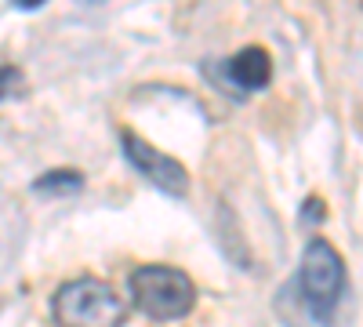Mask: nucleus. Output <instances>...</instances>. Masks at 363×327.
I'll use <instances>...</instances> for the list:
<instances>
[{"mask_svg": "<svg viewBox=\"0 0 363 327\" xmlns=\"http://www.w3.org/2000/svg\"><path fill=\"white\" fill-rule=\"evenodd\" d=\"M55 320L62 327H120L128 316L124 299L99 277H73L55 291Z\"/></svg>", "mask_w": 363, "mask_h": 327, "instance_id": "nucleus-3", "label": "nucleus"}, {"mask_svg": "<svg viewBox=\"0 0 363 327\" xmlns=\"http://www.w3.org/2000/svg\"><path fill=\"white\" fill-rule=\"evenodd\" d=\"M294 284H298V299L309 309V316L320 327H330V320H335V313L345 299V287H349L345 262H342L338 248L323 240V236H313L306 251H301Z\"/></svg>", "mask_w": 363, "mask_h": 327, "instance_id": "nucleus-1", "label": "nucleus"}, {"mask_svg": "<svg viewBox=\"0 0 363 327\" xmlns=\"http://www.w3.org/2000/svg\"><path fill=\"white\" fill-rule=\"evenodd\" d=\"M120 142H124V157H128V164L145 178L149 186H157L160 193L178 196V200L189 193V171L182 167L174 157L160 153L157 145H149V142L138 138L135 131H120Z\"/></svg>", "mask_w": 363, "mask_h": 327, "instance_id": "nucleus-4", "label": "nucleus"}, {"mask_svg": "<svg viewBox=\"0 0 363 327\" xmlns=\"http://www.w3.org/2000/svg\"><path fill=\"white\" fill-rule=\"evenodd\" d=\"M80 189H84V174L73 171V167L48 171L33 182V193H44V196H51V193H80Z\"/></svg>", "mask_w": 363, "mask_h": 327, "instance_id": "nucleus-6", "label": "nucleus"}, {"mask_svg": "<svg viewBox=\"0 0 363 327\" xmlns=\"http://www.w3.org/2000/svg\"><path fill=\"white\" fill-rule=\"evenodd\" d=\"M229 80L240 87V92H262V87L272 80V58L265 48H244L229 58Z\"/></svg>", "mask_w": 363, "mask_h": 327, "instance_id": "nucleus-5", "label": "nucleus"}, {"mask_svg": "<svg viewBox=\"0 0 363 327\" xmlns=\"http://www.w3.org/2000/svg\"><path fill=\"white\" fill-rule=\"evenodd\" d=\"M135 306L157 323L189 316L196 306V284L174 265H138L128 280Z\"/></svg>", "mask_w": 363, "mask_h": 327, "instance_id": "nucleus-2", "label": "nucleus"}, {"mask_svg": "<svg viewBox=\"0 0 363 327\" xmlns=\"http://www.w3.org/2000/svg\"><path fill=\"white\" fill-rule=\"evenodd\" d=\"M26 92V73L18 66H0V102L18 99Z\"/></svg>", "mask_w": 363, "mask_h": 327, "instance_id": "nucleus-7", "label": "nucleus"}]
</instances>
